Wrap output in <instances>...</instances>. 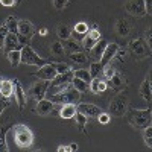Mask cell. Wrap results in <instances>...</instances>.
<instances>
[{"instance_id":"1","label":"cell","mask_w":152,"mask_h":152,"mask_svg":"<svg viewBox=\"0 0 152 152\" xmlns=\"http://www.w3.org/2000/svg\"><path fill=\"white\" fill-rule=\"evenodd\" d=\"M46 97L50 99L53 104H58V105L76 104V102L81 99V93L70 84V85H67L66 88H62L61 91H58V93H55V94H50V96H46Z\"/></svg>"},{"instance_id":"2","label":"cell","mask_w":152,"mask_h":152,"mask_svg":"<svg viewBox=\"0 0 152 152\" xmlns=\"http://www.w3.org/2000/svg\"><path fill=\"white\" fill-rule=\"evenodd\" d=\"M9 134L14 135V142L18 148H31L34 143V132L31 131L29 126L26 125H15L12 126Z\"/></svg>"},{"instance_id":"3","label":"cell","mask_w":152,"mask_h":152,"mask_svg":"<svg viewBox=\"0 0 152 152\" xmlns=\"http://www.w3.org/2000/svg\"><path fill=\"white\" fill-rule=\"evenodd\" d=\"M151 120H152L151 110H131L128 113V122L134 126V128L145 129L146 126L151 125Z\"/></svg>"},{"instance_id":"4","label":"cell","mask_w":152,"mask_h":152,"mask_svg":"<svg viewBox=\"0 0 152 152\" xmlns=\"http://www.w3.org/2000/svg\"><path fill=\"white\" fill-rule=\"evenodd\" d=\"M20 52H21V62H23V64L38 66V67H41L43 64H46V61L40 55H37V52L31 46H23L20 49Z\"/></svg>"},{"instance_id":"5","label":"cell","mask_w":152,"mask_h":152,"mask_svg":"<svg viewBox=\"0 0 152 152\" xmlns=\"http://www.w3.org/2000/svg\"><path fill=\"white\" fill-rule=\"evenodd\" d=\"M125 11L134 17H143L148 14L145 0H128L125 3Z\"/></svg>"},{"instance_id":"6","label":"cell","mask_w":152,"mask_h":152,"mask_svg":"<svg viewBox=\"0 0 152 152\" xmlns=\"http://www.w3.org/2000/svg\"><path fill=\"white\" fill-rule=\"evenodd\" d=\"M126 107H128V99H126V96L125 94H119V96H116L111 100L110 113L113 114V116H116V117H120V116L125 114Z\"/></svg>"},{"instance_id":"7","label":"cell","mask_w":152,"mask_h":152,"mask_svg":"<svg viewBox=\"0 0 152 152\" xmlns=\"http://www.w3.org/2000/svg\"><path fill=\"white\" fill-rule=\"evenodd\" d=\"M49 88V81H43V79H38L37 82H34L29 88V97H32L34 100H41L46 97V91Z\"/></svg>"},{"instance_id":"8","label":"cell","mask_w":152,"mask_h":152,"mask_svg":"<svg viewBox=\"0 0 152 152\" xmlns=\"http://www.w3.org/2000/svg\"><path fill=\"white\" fill-rule=\"evenodd\" d=\"M129 50H131V53L137 58H145V56L149 55V46L145 43V40H142V38L132 40L129 43Z\"/></svg>"},{"instance_id":"9","label":"cell","mask_w":152,"mask_h":152,"mask_svg":"<svg viewBox=\"0 0 152 152\" xmlns=\"http://www.w3.org/2000/svg\"><path fill=\"white\" fill-rule=\"evenodd\" d=\"M58 73H56V70H55V67L52 66V64H43L40 69H38V72L35 73V76L38 79H43V81H52L55 76H56Z\"/></svg>"},{"instance_id":"10","label":"cell","mask_w":152,"mask_h":152,"mask_svg":"<svg viewBox=\"0 0 152 152\" xmlns=\"http://www.w3.org/2000/svg\"><path fill=\"white\" fill-rule=\"evenodd\" d=\"M53 108H55V104L50 99L46 97V99H41V100H38V102H37L35 111H37V114H40V116H49Z\"/></svg>"},{"instance_id":"11","label":"cell","mask_w":152,"mask_h":152,"mask_svg":"<svg viewBox=\"0 0 152 152\" xmlns=\"http://www.w3.org/2000/svg\"><path fill=\"white\" fill-rule=\"evenodd\" d=\"M117 49H119V46H117L116 43H110V44H107V47H105V50H104L102 56H100V62H102V66L110 64V61L114 59V55H116Z\"/></svg>"},{"instance_id":"12","label":"cell","mask_w":152,"mask_h":152,"mask_svg":"<svg viewBox=\"0 0 152 152\" xmlns=\"http://www.w3.org/2000/svg\"><path fill=\"white\" fill-rule=\"evenodd\" d=\"M76 110H78L79 113L85 114V116L88 117H97L100 113H102V110H100L97 105H93V104H79L78 107H76Z\"/></svg>"},{"instance_id":"13","label":"cell","mask_w":152,"mask_h":152,"mask_svg":"<svg viewBox=\"0 0 152 152\" xmlns=\"http://www.w3.org/2000/svg\"><path fill=\"white\" fill-rule=\"evenodd\" d=\"M3 50L8 53L14 49H21V46L18 44V38H17V34H12V32H8V35L5 37V41H3Z\"/></svg>"},{"instance_id":"14","label":"cell","mask_w":152,"mask_h":152,"mask_svg":"<svg viewBox=\"0 0 152 152\" xmlns=\"http://www.w3.org/2000/svg\"><path fill=\"white\" fill-rule=\"evenodd\" d=\"M73 81V72L69 70V72H64V73H58L55 78L50 81L49 85H64V84H72Z\"/></svg>"},{"instance_id":"15","label":"cell","mask_w":152,"mask_h":152,"mask_svg":"<svg viewBox=\"0 0 152 152\" xmlns=\"http://www.w3.org/2000/svg\"><path fill=\"white\" fill-rule=\"evenodd\" d=\"M107 44H108V43L100 38V40L90 49V58L94 59V61H100V56H102V53H104V50H105Z\"/></svg>"},{"instance_id":"16","label":"cell","mask_w":152,"mask_h":152,"mask_svg":"<svg viewBox=\"0 0 152 152\" xmlns=\"http://www.w3.org/2000/svg\"><path fill=\"white\" fill-rule=\"evenodd\" d=\"M76 111H78V110H76L75 104H64V105H61L59 117H62V119H73Z\"/></svg>"},{"instance_id":"17","label":"cell","mask_w":152,"mask_h":152,"mask_svg":"<svg viewBox=\"0 0 152 152\" xmlns=\"http://www.w3.org/2000/svg\"><path fill=\"white\" fill-rule=\"evenodd\" d=\"M14 85H15V88H14V96H15V99H17V104H18L20 108H24V105H26V94H24V91H23V87L20 85L18 81H14Z\"/></svg>"},{"instance_id":"18","label":"cell","mask_w":152,"mask_h":152,"mask_svg":"<svg viewBox=\"0 0 152 152\" xmlns=\"http://www.w3.org/2000/svg\"><path fill=\"white\" fill-rule=\"evenodd\" d=\"M14 81H9V79H3V84L2 87H0V94H2V97H11L14 96Z\"/></svg>"},{"instance_id":"19","label":"cell","mask_w":152,"mask_h":152,"mask_svg":"<svg viewBox=\"0 0 152 152\" xmlns=\"http://www.w3.org/2000/svg\"><path fill=\"white\" fill-rule=\"evenodd\" d=\"M107 84H108V87L114 88V90H120L125 84V81H123V76L120 73H114L110 79H107Z\"/></svg>"},{"instance_id":"20","label":"cell","mask_w":152,"mask_h":152,"mask_svg":"<svg viewBox=\"0 0 152 152\" xmlns=\"http://www.w3.org/2000/svg\"><path fill=\"white\" fill-rule=\"evenodd\" d=\"M18 34H20V35L31 37V35L34 34V26H32V23L28 21V20H20V21H18Z\"/></svg>"},{"instance_id":"21","label":"cell","mask_w":152,"mask_h":152,"mask_svg":"<svg viewBox=\"0 0 152 152\" xmlns=\"http://www.w3.org/2000/svg\"><path fill=\"white\" fill-rule=\"evenodd\" d=\"M140 96L145 99V100H148V102H151V94H152V91H151V81L149 79H145L143 82H142V85H140Z\"/></svg>"},{"instance_id":"22","label":"cell","mask_w":152,"mask_h":152,"mask_svg":"<svg viewBox=\"0 0 152 152\" xmlns=\"http://www.w3.org/2000/svg\"><path fill=\"white\" fill-rule=\"evenodd\" d=\"M88 72H90L91 79H93V78H100V76H102V72H104L102 62H100V61L91 62V66H90V69H88Z\"/></svg>"},{"instance_id":"23","label":"cell","mask_w":152,"mask_h":152,"mask_svg":"<svg viewBox=\"0 0 152 152\" xmlns=\"http://www.w3.org/2000/svg\"><path fill=\"white\" fill-rule=\"evenodd\" d=\"M116 32L120 35V37H126L129 32H131V28H129V23L126 20H117V24H116Z\"/></svg>"},{"instance_id":"24","label":"cell","mask_w":152,"mask_h":152,"mask_svg":"<svg viewBox=\"0 0 152 152\" xmlns=\"http://www.w3.org/2000/svg\"><path fill=\"white\" fill-rule=\"evenodd\" d=\"M8 59H9L12 67H17L21 62V52H20V49H14V50H11V52H8Z\"/></svg>"},{"instance_id":"25","label":"cell","mask_w":152,"mask_h":152,"mask_svg":"<svg viewBox=\"0 0 152 152\" xmlns=\"http://www.w3.org/2000/svg\"><path fill=\"white\" fill-rule=\"evenodd\" d=\"M56 35L61 38V40H67V38H70V35H72V28L67 26V24H64V23H61L56 28Z\"/></svg>"},{"instance_id":"26","label":"cell","mask_w":152,"mask_h":152,"mask_svg":"<svg viewBox=\"0 0 152 152\" xmlns=\"http://www.w3.org/2000/svg\"><path fill=\"white\" fill-rule=\"evenodd\" d=\"M72 85H73L79 93H85V91L90 90V85H88V82H85V81H82V79H79V78H75V76H73Z\"/></svg>"},{"instance_id":"27","label":"cell","mask_w":152,"mask_h":152,"mask_svg":"<svg viewBox=\"0 0 152 152\" xmlns=\"http://www.w3.org/2000/svg\"><path fill=\"white\" fill-rule=\"evenodd\" d=\"M62 46H64V49H69L70 50V53L73 52H81L82 50V46L78 43V41H75V40H70V38H67V40H64V43H62Z\"/></svg>"},{"instance_id":"28","label":"cell","mask_w":152,"mask_h":152,"mask_svg":"<svg viewBox=\"0 0 152 152\" xmlns=\"http://www.w3.org/2000/svg\"><path fill=\"white\" fill-rule=\"evenodd\" d=\"M5 26L8 28L9 32L12 34H18V20L15 17H8L5 21Z\"/></svg>"},{"instance_id":"29","label":"cell","mask_w":152,"mask_h":152,"mask_svg":"<svg viewBox=\"0 0 152 152\" xmlns=\"http://www.w3.org/2000/svg\"><path fill=\"white\" fill-rule=\"evenodd\" d=\"M73 76H75V78H79V79L85 81V82H88V84H90V81H91L90 72H88V70H85V69H79V70H75V72H73Z\"/></svg>"},{"instance_id":"30","label":"cell","mask_w":152,"mask_h":152,"mask_svg":"<svg viewBox=\"0 0 152 152\" xmlns=\"http://www.w3.org/2000/svg\"><path fill=\"white\" fill-rule=\"evenodd\" d=\"M70 59L75 61V62H78V64H84V62H87V55L82 52H73L70 53Z\"/></svg>"},{"instance_id":"31","label":"cell","mask_w":152,"mask_h":152,"mask_svg":"<svg viewBox=\"0 0 152 152\" xmlns=\"http://www.w3.org/2000/svg\"><path fill=\"white\" fill-rule=\"evenodd\" d=\"M143 138H145L146 146L151 149V148H152V126H151V125L145 128V131H143Z\"/></svg>"},{"instance_id":"32","label":"cell","mask_w":152,"mask_h":152,"mask_svg":"<svg viewBox=\"0 0 152 152\" xmlns=\"http://www.w3.org/2000/svg\"><path fill=\"white\" fill-rule=\"evenodd\" d=\"M50 49H52V53H53V55H56V56L64 55V46H62V43H61V41H55V43H52Z\"/></svg>"},{"instance_id":"33","label":"cell","mask_w":152,"mask_h":152,"mask_svg":"<svg viewBox=\"0 0 152 152\" xmlns=\"http://www.w3.org/2000/svg\"><path fill=\"white\" fill-rule=\"evenodd\" d=\"M96 43H97V40H94V38H91L90 35H87V34H85L84 40H82V49H85V50H90V49H91Z\"/></svg>"},{"instance_id":"34","label":"cell","mask_w":152,"mask_h":152,"mask_svg":"<svg viewBox=\"0 0 152 152\" xmlns=\"http://www.w3.org/2000/svg\"><path fill=\"white\" fill-rule=\"evenodd\" d=\"M73 31H75L76 34H79V35H85V34L88 32V24L84 23V21H79V23H76V24H75Z\"/></svg>"},{"instance_id":"35","label":"cell","mask_w":152,"mask_h":152,"mask_svg":"<svg viewBox=\"0 0 152 152\" xmlns=\"http://www.w3.org/2000/svg\"><path fill=\"white\" fill-rule=\"evenodd\" d=\"M75 119H76V122H78V125H79V129L84 131V126L87 123V116H85V114H82V113H79V111H76Z\"/></svg>"},{"instance_id":"36","label":"cell","mask_w":152,"mask_h":152,"mask_svg":"<svg viewBox=\"0 0 152 152\" xmlns=\"http://www.w3.org/2000/svg\"><path fill=\"white\" fill-rule=\"evenodd\" d=\"M52 66L55 67L56 73H64V72H69L72 70L69 64H66V62H52Z\"/></svg>"},{"instance_id":"37","label":"cell","mask_w":152,"mask_h":152,"mask_svg":"<svg viewBox=\"0 0 152 152\" xmlns=\"http://www.w3.org/2000/svg\"><path fill=\"white\" fill-rule=\"evenodd\" d=\"M114 73H116V70H114L110 64H107V66H104V72H102V76H104V78L105 79H110L111 78V76L114 75Z\"/></svg>"},{"instance_id":"38","label":"cell","mask_w":152,"mask_h":152,"mask_svg":"<svg viewBox=\"0 0 152 152\" xmlns=\"http://www.w3.org/2000/svg\"><path fill=\"white\" fill-rule=\"evenodd\" d=\"M17 38H18V44H20L21 47H23V46H29V43H31V37L17 34Z\"/></svg>"},{"instance_id":"39","label":"cell","mask_w":152,"mask_h":152,"mask_svg":"<svg viewBox=\"0 0 152 152\" xmlns=\"http://www.w3.org/2000/svg\"><path fill=\"white\" fill-rule=\"evenodd\" d=\"M107 88H108L107 79H105V78H104V79H99V82H97V90H99V93L107 91Z\"/></svg>"},{"instance_id":"40","label":"cell","mask_w":152,"mask_h":152,"mask_svg":"<svg viewBox=\"0 0 152 152\" xmlns=\"http://www.w3.org/2000/svg\"><path fill=\"white\" fill-rule=\"evenodd\" d=\"M8 28L5 26V24H3V26H0V46H3V41H5V37L8 35Z\"/></svg>"},{"instance_id":"41","label":"cell","mask_w":152,"mask_h":152,"mask_svg":"<svg viewBox=\"0 0 152 152\" xmlns=\"http://www.w3.org/2000/svg\"><path fill=\"white\" fill-rule=\"evenodd\" d=\"M8 151V146H6V135L0 132V152H5Z\"/></svg>"},{"instance_id":"42","label":"cell","mask_w":152,"mask_h":152,"mask_svg":"<svg viewBox=\"0 0 152 152\" xmlns=\"http://www.w3.org/2000/svg\"><path fill=\"white\" fill-rule=\"evenodd\" d=\"M97 119H99V122L102 123V125H107V123H110V114H107V113H100L99 116H97Z\"/></svg>"},{"instance_id":"43","label":"cell","mask_w":152,"mask_h":152,"mask_svg":"<svg viewBox=\"0 0 152 152\" xmlns=\"http://www.w3.org/2000/svg\"><path fill=\"white\" fill-rule=\"evenodd\" d=\"M67 2L69 0H53V6H55V9H62V8H66V5H67Z\"/></svg>"},{"instance_id":"44","label":"cell","mask_w":152,"mask_h":152,"mask_svg":"<svg viewBox=\"0 0 152 152\" xmlns=\"http://www.w3.org/2000/svg\"><path fill=\"white\" fill-rule=\"evenodd\" d=\"M87 35H90L91 38H94V40H97V41L100 40V32H99L97 29H91V31H88V32H87Z\"/></svg>"},{"instance_id":"45","label":"cell","mask_w":152,"mask_h":152,"mask_svg":"<svg viewBox=\"0 0 152 152\" xmlns=\"http://www.w3.org/2000/svg\"><path fill=\"white\" fill-rule=\"evenodd\" d=\"M151 35H152V29H148V32H146V44L149 46V49L152 47V38H151Z\"/></svg>"},{"instance_id":"46","label":"cell","mask_w":152,"mask_h":152,"mask_svg":"<svg viewBox=\"0 0 152 152\" xmlns=\"http://www.w3.org/2000/svg\"><path fill=\"white\" fill-rule=\"evenodd\" d=\"M125 55H126V50H122V49H117V52H116V55H114V58H117V59H123L125 58Z\"/></svg>"},{"instance_id":"47","label":"cell","mask_w":152,"mask_h":152,"mask_svg":"<svg viewBox=\"0 0 152 152\" xmlns=\"http://www.w3.org/2000/svg\"><path fill=\"white\" fill-rule=\"evenodd\" d=\"M0 5L9 8V6H14L15 5V0H0Z\"/></svg>"},{"instance_id":"48","label":"cell","mask_w":152,"mask_h":152,"mask_svg":"<svg viewBox=\"0 0 152 152\" xmlns=\"http://www.w3.org/2000/svg\"><path fill=\"white\" fill-rule=\"evenodd\" d=\"M6 105H8V102H6V100H3V99H0V114L3 113V110L6 108Z\"/></svg>"},{"instance_id":"49","label":"cell","mask_w":152,"mask_h":152,"mask_svg":"<svg viewBox=\"0 0 152 152\" xmlns=\"http://www.w3.org/2000/svg\"><path fill=\"white\" fill-rule=\"evenodd\" d=\"M69 151H73V152L78 151V145H76V143H72V145L69 146Z\"/></svg>"},{"instance_id":"50","label":"cell","mask_w":152,"mask_h":152,"mask_svg":"<svg viewBox=\"0 0 152 152\" xmlns=\"http://www.w3.org/2000/svg\"><path fill=\"white\" fill-rule=\"evenodd\" d=\"M58 152H69V148H64V146H58Z\"/></svg>"},{"instance_id":"51","label":"cell","mask_w":152,"mask_h":152,"mask_svg":"<svg viewBox=\"0 0 152 152\" xmlns=\"http://www.w3.org/2000/svg\"><path fill=\"white\" fill-rule=\"evenodd\" d=\"M40 34H41V35H46V34H47V29H46V28H41V29H40Z\"/></svg>"},{"instance_id":"52","label":"cell","mask_w":152,"mask_h":152,"mask_svg":"<svg viewBox=\"0 0 152 152\" xmlns=\"http://www.w3.org/2000/svg\"><path fill=\"white\" fill-rule=\"evenodd\" d=\"M2 84H3V78L0 76V87H2Z\"/></svg>"},{"instance_id":"53","label":"cell","mask_w":152,"mask_h":152,"mask_svg":"<svg viewBox=\"0 0 152 152\" xmlns=\"http://www.w3.org/2000/svg\"><path fill=\"white\" fill-rule=\"evenodd\" d=\"M0 97H2V94H0Z\"/></svg>"}]
</instances>
